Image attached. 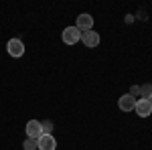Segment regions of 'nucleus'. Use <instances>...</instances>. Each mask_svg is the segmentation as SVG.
<instances>
[{
    "label": "nucleus",
    "mask_w": 152,
    "mask_h": 150,
    "mask_svg": "<svg viewBox=\"0 0 152 150\" xmlns=\"http://www.w3.org/2000/svg\"><path fill=\"white\" fill-rule=\"evenodd\" d=\"M61 39H63V43H65V45H75V43H79V41H81V31H79L77 26H67V29L63 31Z\"/></svg>",
    "instance_id": "obj_1"
},
{
    "label": "nucleus",
    "mask_w": 152,
    "mask_h": 150,
    "mask_svg": "<svg viewBox=\"0 0 152 150\" xmlns=\"http://www.w3.org/2000/svg\"><path fill=\"white\" fill-rule=\"evenodd\" d=\"M6 49H8V55L10 57H23L24 55V43L20 39H10Z\"/></svg>",
    "instance_id": "obj_2"
},
{
    "label": "nucleus",
    "mask_w": 152,
    "mask_h": 150,
    "mask_svg": "<svg viewBox=\"0 0 152 150\" xmlns=\"http://www.w3.org/2000/svg\"><path fill=\"white\" fill-rule=\"evenodd\" d=\"M41 136H43V126H41V122H39V120H31V122H26V138L39 140Z\"/></svg>",
    "instance_id": "obj_3"
},
{
    "label": "nucleus",
    "mask_w": 152,
    "mask_h": 150,
    "mask_svg": "<svg viewBox=\"0 0 152 150\" xmlns=\"http://www.w3.org/2000/svg\"><path fill=\"white\" fill-rule=\"evenodd\" d=\"M81 33H85V31H91L94 29V16L91 14H87V12H83V14H79L77 16V24H75Z\"/></svg>",
    "instance_id": "obj_4"
},
{
    "label": "nucleus",
    "mask_w": 152,
    "mask_h": 150,
    "mask_svg": "<svg viewBox=\"0 0 152 150\" xmlns=\"http://www.w3.org/2000/svg\"><path fill=\"white\" fill-rule=\"evenodd\" d=\"M134 112L140 116V118H148V116L152 114V105L148 100H144V97H140V100H136V108H134Z\"/></svg>",
    "instance_id": "obj_5"
},
{
    "label": "nucleus",
    "mask_w": 152,
    "mask_h": 150,
    "mask_svg": "<svg viewBox=\"0 0 152 150\" xmlns=\"http://www.w3.org/2000/svg\"><path fill=\"white\" fill-rule=\"evenodd\" d=\"M99 35L95 33V31H85V33H81V43L85 47H89V49H94V47L99 45Z\"/></svg>",
    "instance_id": "obj_6"
},
{
    "label": "nucleus",
    "mask_w": 152,
    "mask_h": 150,
    "mask_svg": "<svg viewBox=\"0 0 152 150\" xmlns=\"http://www.w3.org/2000/svg\"><path fill=\"white\" fill-rule=\"evenodd\" d=\"M37 142H39V150H55L57 148V140L53 138L51 134H43Z\"/></svg>",
    "instance_id": "obj_7"
},
{
    "label": "nucleus",
    "mask_w": 152,
    "mask_h": 150,
    "mask_svg": "<svg viewBox=\"0 0 152 150\" xmlns=\"http://www.w3.org/2000/svg\"><path fill=\"white\" fill-rule=\"evenodd\" d=\"M118 105H120V110H122V112H132V110L136 108V97H132L130 93H124V95L120 97Z\"/></svg>",
    "instance_id": "obj_8"
},
{
    "label": "nucleus",
    "mask_w": 152,
    "mask_h": 150,
    "mask_svg": "<svg viewBox=\"0 0 152 150\" xmlns=\"http://www.w3.org/2000/svg\"><path fill=\"white\" fill-rule=\"evenodd\" d=\"M140 95L144 97V100L150 97V95H152V83H144V85H142V87H140Z\"/></svg>",
    "instance_id": "obj_9"
},
{
    "label": "nucleus",
    "mask_w": 152,
    "mask_h": 150,
    "mask_svg": "<svg viewBox=\"0 0 152 150\" xmlns=\"http://www.w3.org/2000/svg\"><path fill=\"white\" fill-rule=\"evenodd\" d=\"M23 146H24V150H37L39 148V142H37L35 138H26Z\"/></svg>",
    "instance_id": "obj_10"
},
{
    "label": "nucleus",
    "mask_w": 152,
    "mask_h": 150,
    "mask_svg": "<svg viewBox=\"0 0 152 150\" xmlns=\"http://www.w3.org/2000/svg\"><path fill=\"white\" fill-rule=\"evenodd\" d=\"M41 126H43V134H51V130H53V122H41Z\"/></svg>",
    "instance_id": "obj_11"
},
{
    "label": "nucleus",
    "mask_w": 152,
    "mask_h": 150,
    "mask_svg": "<svg viewBox=\"0 0 152 150\" xmlns=\"http://www.w3.org/2000/svg\"><path fill=\"white\" fill-rule=\"evenodd\" d=\"M130 95H132V97H138V95H140V87H138V85H132V87H130Z\"/></svg>",
    "instance_id": "obj_12"
},
{
    "label": "nucleus",
    "mask_w": 152,
    "mask_h": 150,
    "mask_svg": "<svg viewBox=\"0 0 152 150\" xmlns=\"http://www.w3.org/2000/svg\"><path fill=\"white\" fill-rule=\"evenodd\" d=\"M148 102H150V105H152V95H150V97H148Z\"/></svg>",
    "instance_id": "obj_13"
}]
</instances>
